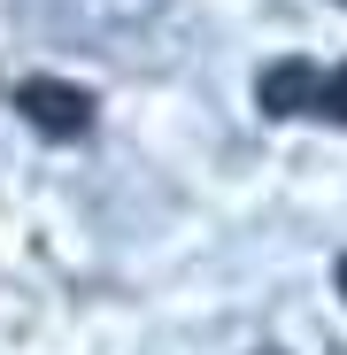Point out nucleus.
I'll use <instances>...</instances> for the list:
<instances>
[{
  "mask_svg": "<svg viewBox=\"0 0 347 355\" xmlns=\"http://www.w3.org/2000/svg\"><path fill=\"white\" fill-rule=\"evenodd\" d=\"M16 108H24V124L46 132V139H85L93 132V93L85 85H62V78H24L16 85Z\"/></svg>",
  "mask_w": 347,
  "mask_h": 355,
  "instance_id": "f257e3e1",
  "label": "nucleus"
},
{
  "mask_svg": "<svg viewBox=\"0 0 347 355\" xmlns=\"http://www.w3.org/2000/svg\"><path fill=\"white\" fill-rule=\"evenodd\" d=\"M317 62H301V54H285V62H270L255 78V108L263 116H317Z\"/></svg>",
  "mask_w": 347,
  "mask_h": 355,
  "instance_id": "f03ea898",
  "label": "nucleus"
},
{
  "mask_svg": "<svg viewBox=\"0 0 347 355\" xmlns=\"http://www.w3.org/2000/svg\"><path fill=\"white\" fill-rule=\"evenodd\" d=\"M317 116H332V124H347V62L317 78Z\"/></svg>",
  "mask_w": 347,
  "mask_h": 355,
  "instance_id": "7ed1b4c3",
  "label": "nucleus"
},
{
  "mask_svg": "<svg viewBox=\"0 0 347 355\" xmlns=\"http://www.w3.org/2000/svg\"><path fill=\"white\" fill-rule=\"evenodd\" d=\"M339 293H347V255H339Z\"/></svg>",
  "mask_w": 347,
  "mask_h": 355,
  "instance_id": "20e7f679",
  "label": "nucleus"
},
{
  "mask_svg": "<svg viewBox=\"0 0 347 355\" xmlns=\"http://www.w3.org/2000/svg\"><path fill=\"white\" fill-rule=\"evenodd\" d=\"M339 8H347V0H339Z\"/></svg>",
  "mask_w": 347,
  "mask_h": 355,
  "instance_id": "39448f33",
  "label": "nucleus"
}]
</instances>
